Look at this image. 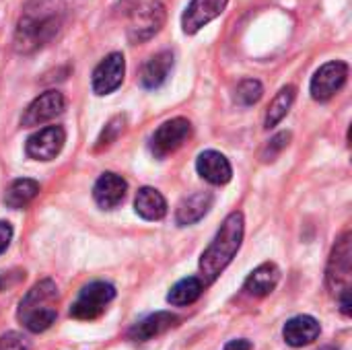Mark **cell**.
<instances>
[{
	"mask_svg": "<svg viewBox=\"0 0 352 350\" xmlns=\"http://www.w3.org/2000/svg\"><path fill=\"white\" fill-rule=\"evenodd\" d=\"M173 70V54L169 50L155 54L140 72V83L144 89H159Z\"/></svg>",
	"mask_w": 352,
	"mask_h": 350,
	"instance_id": "16",
	"label": "cell"
},
{
	"mask_svg": "<svg viewBox=\"0 0 352 350\" xmlns=\"http://www.w3.org/2000/svg\"><path fill=\"white\" fill-rule=\"evenodd\" d=\"M295 95H297V89L293 87V85H287V87H283L278 93H276V97L272 99V103L268 105V111H266V122H264V126L270 130V128H274L287 113H289V109H291V105H293V101H295Z\"/></svg>",
	"mask_w": 352,
	"mask_h": 350,
	"instance_id": "23",
	"label": "cell"
},
{
	"mask_svg": "<svg viewBox=\"0 0 352 350\" xmlns=\"http://www.w3.org/2000/svg\"><path fill=\"white\" fill-rule=\"evenodd\" d=\"M124 126H126V118L124 116H116L107 122V126L103 128V132L99 134V140H97V149H103V146H109L122 132H124Z\"/></svg>",
	"mask_w": 352,
	"mask_h": 350,
	"instance_id": "25",
	"label": "cell"
},
{
	"mask_svg": "<svg viewBox=\"0 0 352 350\" xmlns=\"http://www.w3.org/2000/svg\"><path fill=\"white\" fill-rule=\"evenodd\" d=\"M177 324V316L169 314V311H157L148 318H144L142 322H138L132 330H130V338L136 342H146L155 336H161L163 332L171 330Z\"/></svg>",
	"mask_w": 352,
	"mask_h": 350,
	"instance_id": "18",
	"label": "cell"
},
{
	"mask_svg": "<svg viewBox=\"0 0 352 350\" xmlns=\"http://www.w3.org/2000/svg\"><path fill=\"white\" fill-rule=\"evenodd\" d=\"M167 19L165 4L159 0H148L142 6H136L132 10V19L128 25V39L132 43H144L151 37H155Z\"/></svg>",
	"mask_w": 352,
	"mask_h": 350,
	"instance_id": "4",
	"label": "cell"
},
{
	"mask_svg": "<svg viewBox=\"0 0 352 350\" xmlns=\"http://www.w3.org/2000/svg\"><path fill=\"white\" fill-rule=\"evenodd\" d=\"M113 297H116V289L109 283H91L89 287L80 291V295L72 303L70 316L82 322L97 320L113 301Z\"/></svg>",
	"mask_w": 352,
	"mask_h": 350,
	"instance_id": "5",
	"label": "cell"
},
{
	"mask_svg": "<svg viewBox=\"0 0 352 350\" xmlns=\"http://www.w3.org/2000/svg\"><path fill=\"white\" fill-rule=\"evenodd\" d=\"M320 332H322L320 322L311 316H297V318L289 320L283 328V336H285L287 344H291L295 349L311 344L320 336Z\"/></svg>",
	"mask_w": 352,
	"mask_h": 350,
	"instance_id": "15",
	"label": "cell"
},
{
	"mask_svg": "<svg viewBox=\"0 0 352 350\" xmlns=\"http://www.w3.org/2000/svg\"><path fill=\"white\" fill-rule=\"evenodd\" d=\"M349 78V64L334 60L324 64L311 78V97L316 101H328L332 99L346 83Z\"/></svg>",
	"mask_w": 352,
	"mask_h": 350,
	"instance_id": "8",
	"label": "cell"
},
{
	"mask_svg": "<svg viewBox=\"0 0 352 350\" xmlns=\"http://www.w3.org/2000/svg\"><path fill=\"white\" fill-rule=\"evenodd\" d=\"M126 190H128L126 179H124L122 175H118V173L107 171V173H103V175L97 179V184H95V188H93V196H95V202H97L101 208L111 210V208H116V206L124 200Z\"/></svg>",
	"mask_w": 352,
	"mask_h": 350,
	"instance_id": "13",
	"label": "cell"
},
{
	"mask_svg": "<svg viewBox=\"0 0 352 350\" xmlns=\"http://www.w3.org/2000/svg\"><path fill=\"white\" fill-rule=\"evenodd\" d=\"M66 142V132L62 126H47L27 138L25 151L35 161H52L60 155Z\"/></svg>",
	"mask_w": 352,
	"mask_h": 350,
	"instance_id": "10",
	"label": "cell"
},
{
	"mask_svg": "<svg viewBox=\"0 0 352 350\" xmlns=\"http://www.w3.org/2000/svg\"><path fill=\"white\" fill-rule=\"evenodd\" d=\"M66 19L64 0H29L14 31V50L19 54H33L45 47L62 29Z\"/></svg>",
	"mask_w": 352,
	"mask_h": 350,
	"instance_id": "1",
	"label": "cell"
},
{
	"mask_svg": "<svg viewBox=\"0 0 352 350\" xmlns=\"http://www.w3.org/2000/svg\"><path fill=\"white\" fill-rule=\"evenodd\" d=\"M241 241H243V215L231 212L223 221L212 243L206 248V252L200 258V274H202L200 281L204 285H210L221 276V272L231 264V260L239 252Z\"/></svg>",
	"mask_w": 352,
	"mask_h": 350,
	"instance_id": "2",
	"label": "cell"
},
{
	"mask_svg": "<svg viewBox=\"0 0 352 350\" xmlns=\"http://www.w3.org/2000/svg\"><path fill=\"white\" fill-rule=\"evenodd\" d=\"M37 194H39V184L35 179L23 177V179H16V182H12L8 186V190L4 194V202H6L8 208H23Z\"/></svg>",
	"mask_w": 352,
	"mask_h": 350,
	"instance_id": "21",
	"label": "cell"
},
{
	"mask_svg": "<svg viewBox=\"0 0 352 350\" xmlns=\"http://www.w3.org/2000/svg\"><path fill=\"white\" fill-rule=\"evenodd\" d=\"M264 95V87L260 80L256 78H243L239 85H237V91H235V101L243 107H250V105H256Z\"/></svg>",
	"mask_w": 352,
	"mask_h": 350,
	"instance_id": "24",
	"label": "cell"
},
{
	"mask_svg": "<svg viewBox=\"0 0 352 350\" xmlns=\"http://www.w3.org/2000/svg\"><path fill=\"white\" fill-rule=\"evenodd\" d=\"M196 169L198 173L214 184V186H225L231 175H233V169H231V163L225 155H221L219 151H204L200 153L198 161H196Z\"/></svg>",
	"mask_w": 352,
	"mask_h": 350,
	"instance_id": "14",
	"label": "cell"
},
{
	"mask_svg": "<svg viewBox=\"0 0 352 350\" xmlns=\"http://www.w3.org/2000/svg\"><path fill=\"white\" fill-rule=\"evenodd\" d=\"M212 194L210 192H196L188 198H184L177 206V212H175V221L177 225L186 227V225H194L198 223L200 219H204L212 206Z\"/></svg>",
	"mask_w": 352,
	"mask_h": 350,
	"instance_id": "17",
	"label": "cell"
},
{
	"mask_svg": "<svg viewBox=\"0 0 352 350\" xmlns=\"http://www.w3.org/2000/svg\"><path fill=\"white\" fill-rule=\"evenodd\" d=\"M134 208L146 221H161L167 215V202L155 188H140L134 200Z\"/></svg>",
	"mask_w": 352,
	"mask_h": 350,
	"instance_id": "20",
	"label": "cell"
},
{
	"mask_svg": "<svg viewBox=\"0 0 352 350\" xmlns=\"http://www.w3.org/2000/svg\"><path fill=\"white\" fill-rule=\"evenodd\" d=\"M0 350H31L27 338L16 332H8L0 338Z\"/></svg>",
	"mask_w": 352,
	"mask_h": 350,
	"instance_id": "27",
	"label": "cell"
},
{
	"mask_svg": "<svg viewBox=\"0 0 352 350\" xmlns=\"http://www.w3.org/2000/svg\"><path fill=\"white\" fill-rule=\"evenodd\" d=\"M192 136V124L186 118H173L163 122L151 136V151L155 157H167L175 153Z\"/></svg>",
	"mask_w": 352,
	"mask_h": 350,
	"instance_id": "7",
	"label": "cell"
},
{
	"mask_svg": "<svg viewBox=\"0 0 352 350\" xmlns=\"http://www.w3.org/2000/svg\"><path fill=\"white\" fill-rule=\"evenodd\" d=\"M229 0H192L182 17V27L188 35L198 33L210 21L221 17Z\"/></svg>",
	"mask_w": 352,
	"mask_h": 350,
	"instance_id": "12",
	"label": "cell"
},
{
	"mask_svg": "<svg viewBox=\"0 0 352 350\" xmlns=\"http://www.w3.org/2000/svg\"><path fill=\"white\" fill-rule=\"evenodd\" d=\"M204 291V283L198 278V276H188L184 281H179L167 295V301L171 305H177V307H184V305H192L194 301L200 299Z\"/></svg>",
	"mask_w": 352,
	"mask_h": 350,
	"instance_id": "22",
	"label": "cell"
},
{
	"mask_svg": "<svg viewBox=\"0 0 352 350\" xmlns=\"http://www.w3.org/2000/svg\"><path fill=\"white\" fill-rule=\"evenodd\" d=\"M124 74H126L124 54L113 52V54L105 56L99 62V66L95 68V72H93V91L97 95H109V93H113L122 85Z\"/></svg>",
	"mask_w": 352,
	"mask_h": 350,
	"instance_id": "11",
	"label": "cell"
},
{
	"mask_svg": "<svg viewBox=\"0 0 352 350\" xmlns=\"http://www.w3.org/2000/svg\"><path fill=\"white\" fill-rule=\"evenodd\" d=\"M278 278H280V272L278 268L272 264V262H266L262 266H258L245 281V287L243 291L252 297H266L270 295L276 285H278Z\"/></svg>",
	"mask_w": 352,
	"mask_h": 350,
	"instance_id": "19",
	"label": "cell"
},
{
	"mask_svg": "<svg viewBox=\"0 0 352 350\" xmlns=\"http://www.w3.org/2000/svg\"><path fill=\"white\" fill-rule=\"evenodd\" d=\"M10 239H12V227H10V223L0 221V254L6 252Z\"/></svg>",
	"mask_w": 352,
	"mask_h": 350,
	"instance_id": "29",
	"label": "cell"
},
{
	"mask_svg": "<svg viewBox=\"0 0 352 350\" xmlns=\"http://www.w3.org/2000/svg\"><path fill=\"white\" fill-rule=\"evenodd\" d=\"M352 278V245L351 233H344L330 256L328 264V287L334 295H342L344 291H351Z\"/></svg>",
	"mask_w": 352,
	"mask_h": 350,
	"instance_id": "6",
	"label": "cell"
},
{
	"mask_svg": "<svg viewBox=\"0 0 352 350\" xmlns=\"http://www.w3.org/2000/svg\"><path fill=\"white\" fill-rule=\"evenodd\" d=\"M289 140H291V134L289 132H280V134H276L272 140H270V144L266 146V151H264V161H272L287 144H289Z\"/></svg>",
	"mask_w": 352,
	"mask_h": 350,
	"instance_id": "26",
	"label": "cell"
},
{
	"mask_svg": "<svg viewBox=\"0 0 352 350\" xmlns=\"http://www.w3.org/2000/svg\"><path fill=\"white\" fill-rule=\"evenodd\" d=\"M12 274H14V270H12V272H4V274H0V291H6V289L14 287L16 283H21V281L25 278V272H19L14 278H12Z\"/></svg>",
	"mask_w": 352,
	"mask_h": 350,
	"instance_id": "28",
	"label": "cell"
},
{
	"mask_svg": "<svg viewBox=\"0 0 352 350\" xmlns=\"http://www.w3.org/2000/svg\"><path fill=\"white\" fill-rule=\"evenodd\" d=\"M64 107H66V101L60 91H45L29 103V107L21 116V126L23 128L41 126V124L54 120L56 116H60L64 111Z\"/></svg>",
	"mask_w": 352,
	"mask_h": 350,
	"instance_id": "9",
	"label": "cell"
},
{
	"mask_svg": "<svg viewBox=\"0 0 352 350\" xmlns=\"http://www.w3.org/2000/svg\"><path fill=\"white\" fill-rule=\"evenodd\" d=\"M56 301H58V289L56 285L45 278L37 283L21 301L19 305V320L21 324L33 332H45L56 322Z\"/></svg>",
	"mask_w": 352,
	"mask_h": 350,
	"instance_id": "3",
	"label": "cell"
},
{
	"mask_svg": "<svg viewBox=\"0 0 352 350\" xmlns=\"http://www.w3.org/2000/svg\"><path fill=\"white\" fill-rule=\"evenodd\" d=\"M225 350H252V342H248V340H233V342H229Z\"/></svg>",
	"mask_w": 352,
	"mask_h": 350,
	"instance_id": "30",
	"label": "cell"
}]
</instances>
